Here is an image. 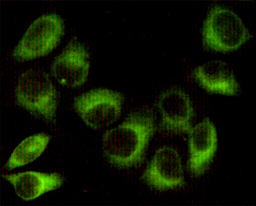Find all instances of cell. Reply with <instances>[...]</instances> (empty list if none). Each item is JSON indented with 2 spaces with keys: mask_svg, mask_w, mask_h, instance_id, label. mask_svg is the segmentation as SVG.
<instances>
[{
  "mask_svg": "<svg viewBox=\"0 0 256 206\" xmlns=\"http://www.w3.org/2000/svg\"><path fill=\"white\" fill-rule=\"evenodd\" d=\"M156 128L154 117L150 112L132 114L125 122L104 133V156L116 167L141 165Z\"/></svg>",
  "mask_w": 256,
  "mask_h": 206,
  "instance_id": "1",
  "label": "cell"
},
{
  "mask_svg": "<svg viewBox=\"0 0 256 206\" xmlns=\"http://www.w3.org/2000/svg\"><path fill=\"white\" fill-rule=\"evenodd\" d=\"M202 39L208 49L230 52L240 49L252 39V33L236 12L214 6L204 21Z\"/></svg>",
  "mask_w": 256,
  "mask_h": 206,
  "instance_id": "2",
  "label": "cell"
},
{
  "mask_svg": "<svg viewBox=\"0 0 256 206\" xmlns=\"http://www.w3.org/2000/svg\"><path fill=\"white\" fill-rule=\"evenodd\" d=\"M14 94L18 106L32 114L47 121L56 119L58 95L47 72L40 69H28L22 72Z\"/></svg>",
  "mask_w": 256,
  "mask_h": 206,
  "instance_id": "3",
  "label": "cell"
},
{
  "mask_svg": "<svg viewBox=\"0 0 256 206\" xmlns=\"http://www.w3.org/2000/svg\"><path fill=\"white\" fill-rule=\"evenodd\" d=\"M65 34V23L56 13L34 20L12 50L14 58L29 61L41 58L56 49Z\"/></svg>",
  "mask_w": 256,
  "mask_h": 206,
  "instance_id": "4",
  "label": "cell"
},
{
  "mask_svg": "<svg viewBox=\"0 0 256 206\" xmlns=\"http://www.w3.org/2000/svg\"><path fill=\"white\" fill-rule=\"evenodd\" d=\"M124 104V95L110 88L90 89L76 96L74 107L82 121L92 129H102L118 120Z\"/></svg>",
  "mask_w": 256,
  "mask_h": 206,
  "instance_id": "5",
  "label": "cell"
},
{
  "mask_svg": "<svg viewBox=\"0 0 256 206\" xmlns=\"http://www.w3.org/2000/svg\"><path fill=\"white\" fill-rule=\"evenodd\" d=\"M142 179L148 187L159 191L185 187V172L178 149L167 146L158 148Z\"/></svg>",
  "mask_w": 256,
  "mask_h": 206,
  "instance_id": "6",
  "label": "cell"
},
{
  "mask_svg": "<svg viewBox=\"0 0 256 206\" xmlns=\"http://www.w3.org/2000/svg\"><path fill=\"white\" fill-rule=\"evenodd\" d=\"M90 69L89 51L78 39L70 42L50 67L54 79L69 88L83 86L89 77Z\"/></svg>",
  "mask_w": 256,
  "mask_h": 206,
  "instance_id": "7",
  "label": "cell"
},
{
  "mask_svg": "<svg viewBox=\"0 0 256 206\" xmlns=\"http://www.w3.org/2000/svg\"><path fill=\"white\" fill-rule=\"evenodd\" d=\"M218 136L214 124L210 118L192 128L188 132V171L196 177L206 173L216 157Z\"/></svg>",
  "mask_w": 256,
  "mask_h": 206,
  "instance_id": "8",
  "label": "cell"
},
{
  "mask_svg": "<svg viewBox=\"0 0 256 206\" xmlns=\"http://www.w3.org/2000/svg\"><path fill=\"white\" fill-rule=\"evenodd\" d=\"M162 115V127L170 133H188L194 116L192 102L181 88L165 90L158 100Z\"/></svg>",
  "mask_w": 256,
  "mask_h": 206,
  "instance_id": "9",
  "label": "cell"
},
{
  "mask_svg": "<svg viewBox=\"0 0 256 206\" xmlns=\"http://www.w3.org/2000/svg\"><path fill=\"white\" fill-rule=\"evenodd\" d=\"M3 177L12 185L16 194L27 202L56 190L64 184V178L58 173L25 171Z\"/></svg>",
  "mask_w": 256,
  "mask_h": 206,
  "instance_id": "10",
  "label": "cell"
},
{
  "mask_svg": "<svg viewBox=\"0 0 256 206\" xmlns=\"http://www.w3.org/2000/svg\"><path fill=\"white\" fill-rule=\"evenodd\" d=\"M194 78L210 93L236 96L240 88L234 70L222 61H212L199 66L194 70Z\"/></svg>",
  "mask_w": 256,
  "mask_h": 206,
  "instance_id": "11",
  "label": "cell"
},
{
  "mask_svg": "<svg viewBox=\"0 0 256 206\" xmlns=\"http://www.w3.org/2000/svg\"><path fill=\"white\" fill-rule=\"evenodd\" d=\"M50 137L46 133H38L24 139L16 147L6 163L8 169L24 167L40 158L49 146Z\"/></svg>",
  "mask_w": 256,
  "mask_h": 206,
  "instance_id": "12",
  "label": "cell"
}]
</instances>
